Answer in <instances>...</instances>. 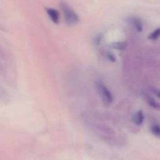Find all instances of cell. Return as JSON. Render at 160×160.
<instances>
[{"mask_svg":"<svg viewBox=\"0 0 160 160\" xmlns=\"http://www.w3.org/2000/svg\"><path fill=\"white\" fill-rule=\"evenodd\" d=\"M59 7L63 13L64 19L69 26H74L77 25L80 21V19L77 12H75L74 9L65 2H61L59 3Z\"/></svg>","mask_w":160,"mask_h":160,"instance_id":"obj_1","label":"cell"},{"mask_svg":"<svg viewBox=\"0 0 160 160\" xmlns=\"http://www.w3.org/2000/svg\"><path fill=\"white\" fill-rule=\"evenodd\" d=\"M133 123L136 125H142L143 123L144 120H145V115H144V112L142 110L138 111L137 112H135L134 116H133Z\"/></svg>","mask_w":160,"mask_h":160,"instance_id":"obj_4","label":"cell"},{"mask_svg":"<svg viewBox=\"0 0 160 160\" xmlns=\"http://www.w3.org/2000/svg\"><path fill=\"white\" fill-rule=\"evenodd\" d=\"M160 38V28H156L155 31H153L148 36V39L151 41H156Z\"/></svg>","mask_w":160,"mask_h":160,"instance_id":"obj_9","label":"cell"},{"mask_svg":"<svg viewBox=\"0 0 160 160\" xmlns=\"http://www.w3.org/2000/svg\"><path fill=\"white\" fill-rule=\"evenodd\" d=\"M45 11H46L47 15L48 16L52 22L55 24H59V20H60V14H59V11L56 10L54 8L50 7L45 8Z\"/></svg>","mask_w":160,"mask_h":160,"instance_id":"obj_3","label":"cell"},{"mask_svg":"<svg viewBox=\"0 0 160 160\" xmlns=\"http://www.w3.org/2000/svg\"><path fill=\"white\" fill-rule=\"evenodd\" d=\"M95 88L104 104L111 105L113 102V95L106 84L102 81L95 82Z\"/></svg>","mask_w":160,"mask_h":160,"instance_id":"obj_2","label":"cell"},{"mask_svg":"<svg viewBox=\"0 0 160 160\" xmlns=\"http://www.w3.org/2000/svg\"><path fill=\"white\" fill-rule=\"evenodd\" d=\"M151 132L152 134L156 138L160 139V125L158 123H154L151 126Z\"/></svg>","mask_w":160,"mask_h":160,"instance_id":"obj_8","label":"cell"},{"mask_svg":"<svg viewBox=\"0 0 160 160\" xmlns=\"http://www.w3.org/2000/svg\"><path fill=\"white\" fill-rule=\"evenodd\" d=\"M151 92L152 93L154 94L156 97L160 98V89L157 88H151Z\"/></svg>","mask_w":160,"mask_h":160,"instance_id":"obj_11","label":"cell"},{"mask_svg":"<svg viewBox=\"0 0 160 160\" xmlns=\"http://www.w3.org/2000/svg\"><path fill=\"white\" fill-rule=\"evenodd\" d=\"M128 46V43L126 41H122V42H115L109 44V47L114 49L120 50V51H123L125 50Z\"/></svg>","mask_w":160,"mask_h":160,"instance_id":"obj_5","label":"cell"},{"mask_svg":"<svg viewBox=\"0 0 160 160\" xmlns=\"http://www.w3.org/2000/svg\"><path fill=\"white\" fill-rule=\"evenodd\" d=\"M145 100H146L148 106H150L152 108H153V109L160 110V103L156 101V99H154L152 97L148 96V95H145Z\"/></svg>","mask_w":160,"mask_h":160,"instance_id":"obj_6","label":"cell"},{"mask_svg":"<svg viewBox=\"0 0 160 160\" xmlns=\"http://www.w3.org/2000/svg\"><path fill=\"white\" fill-rule=\"evenodd\" d=\"M131 23L138 32H142L143 31V25H142V21L138 18H135V17L131 18Z\"/></svg>","mask_w":160,"mask_h":160,"instance_id":"obj_7","label":"cell"},{"mask_svg":"<svg viewBox=\"0 0 160 160\" xmlns=\"http://www.w3.org/2000/svg\"><path fill=\"white\" fill-rule=\"evenodd\" d=\"M106 55V58H107L108 60H109L110 62H116V60H117V58H116V56H114L113 53L110 52H107Z\"/></svg>","mask_w":160,"mask_h":160,"instance_id":"obj_10","label":"cell"}]
</instances>
